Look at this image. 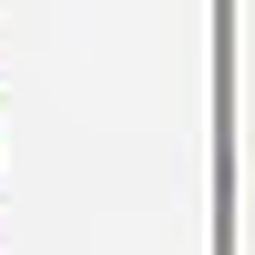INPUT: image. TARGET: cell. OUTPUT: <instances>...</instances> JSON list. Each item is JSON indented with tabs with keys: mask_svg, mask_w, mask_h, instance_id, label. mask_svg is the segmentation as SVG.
Instances as JSON below:
<instances>
[]
</instances>
